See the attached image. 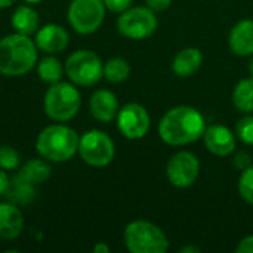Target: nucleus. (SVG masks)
<instances>
[{
  "label": "nucleus",
  "mask_w": 253,
  "mask_h": 253,
  "mask_svg": "<svg viewBox=\"0 0 253 253\" xmlns=\"http://www.w3.org/2000/svg\"><path fill=\"white\" fill-rule=\"evenodd\" d=\"M206 130L203 114L190 105H178L170 108L159 123V135L162 141L172 147L188 145L200 138Z\"/></svg>",
  "instance_id": "1"
},
{
  "label": "nucleus",
  "mask_w": 253,
  "mask_h": 253,
  "mask_svg": "<svg viewBox=\"0 0 253 253\" xmlns=\"http://www.w3.org/2000/svg\"><path fill=\"white\" fill-rule=\"evenodd\" d=\"M37 46L30 36L13 33L0 40V74L18 77L37 65Z\"/></svg>",
  "instance_id": "2"
},
{
  "label": "nucleus",
  "mask_w": 253,
  "mask_h": 253,
  "mask_svg": "<svg viewBox=\"0 0 253 253\" xmlns=\"http://www.w3.org/2000/svg\"><path fill=\"white\" fill-rule=\"evenodd\" d=\"M79 133L62 123L46 126L37 136L36 150L40 157L52 163H64L79 153Z\"/></svg>",
  "instance_id": "3"
},
{
  "label": "nucleus",
  "mask_w": 253,
  "mask_h": 253,
  "mask_svg": "<svg viewBox=\"0 0 253 253\" xmlns=\"http://www.w3.org/2000/svg\"><path fill=\"white\" fill-rule=\"evenodd\" d=\"M80 105L82 95L71 82H56L50 84L43 98V110L46 116L56 123H65L76 117Z\"/></svg>",
  "instance_id": "4"
},
{
  "label": "nucleus",
  "mask_w": 253,
  "mask_h": 253,
  "mask_svg": "<svg viewBox=\"0 0 253 253\" xmlns=\"http://www.w3.org/2000/svg\"><path fill=\"white\" fill-rule=\"evenodd\" d=\"M123 240L132 253H165L169 249V239L163 230L144 219L129 222L123 231Z\"/></svg>",
  "instance_id": "5"
},
{
  "label": "nucleus",
  "mask_w": 253,
  "mask_h": 253,
  "mask_svg": "<svg viewBox=\"0 0 253 253\" xmlns=\"http://www.w3.org/2000/svg\"><path fill=\"white\" fill-rule=\"evenodd\" d=\"M65 74L76 86H93L104 77V62L101 58L87 49L73 52L65 61Z\"/></svg>",
  "instance_id": "6"
},
{
  "label": "nucleus",
  "mask_w": 253,
  "mask_h": 253,
  "mask_svg": "<svg viewBox=\"0 0 253 253\" xmlns=\"http://www.w3.org/2000/svg\"><path fill=\"white\" fill-rule=\"evenodd\" d=\"M79 156L89 166L105 168L113 162L116 156L114 141L102 130H87L80 136Z\"/></svg>",
  "instance_id": "7"
},
{
  "label": "nucleus",
  "mask_w": 253,
  "mask_h": 253,
  "mask_svg": "<svg viewBox=\"0 0 253 253\" xmlns=\"http://www.w3.org/2000/svg\"><path fill=\"white\" fill-rule=\"evenodd\" d=\"M159 27V19L156 12L147 6L129 7L120 13L117 19L119 33L130 40H142L151 37Z\"/></svg>",
  "instance_id": "8"
},
{
  "label": "nucleus",
  "mask_w": 253,
  "mask_h": 253,
  "mask_svg": "<svg viewBox=\"0 0 253 253\" xmlns=\"http://www.w3.org/2000/svg\"><path fill=\"white\" fill-rule=\"evenodd\" d=\"M71 28L87 36L99 30L105 18V4L102 0H73L67 12Z\"/></svg>",
  "instance_id": "9"
},
{
  "label": "nucleus",
  "mask_w": 253,
  "mask_h": 253,
  "mask_svg": "<svg viewBox=\"0 0 253 253\" xmlns=\"http://www.w3.org/2000/svg\"><path fill=\"white\" fill-rule=\"evenodd\" d=\"M117 129L130 141L142 139L151 126V119L147 108L138 102H129L123 105L117 113Z\"/></svg>",
  "instance_id": "10"
},
{
  "label": "nucleus",
  "mask_w": 253,
  "mask_h": 253,
  "mask_svg": "<svg viewBox=\"0 0 253 253\" xmlns=\"http://www.w3.org/2000/svg\"><path fill=\"white\" fill-rule=\"evenodd\" d=\"M200 175V162L190 151H179L170 157L166 166L168 181L176 188L191 187Z\"/></svg>",
  "instance_id": "11"
},
{
  "label": "nucleus",
  "mask_w": 253,
  "mask_h": 253,
  "mask_svg": "<svg viewBox=\"0 0 253 253\" xmlns=\"http://www.w3.org/2000/svg\"><path fill=\"white\" fill-rule=\"evenodd\" d=\"M34 36V43L37 49L47 55L64 52L70 43L68 31L58 24H46L40 27Z\"/></svg>",
  "instance_id": "12"
},
{
  "label": "nucleus",
  "mask_w": 253,
  "mask_h": 253,
  "mask_svg": "<svg viewBox=\"0 0 253 253\" xmlns=\"http://www.w3.org/2000/svg\"><path fill=\"white\" fill-rule=\"evenodd\" d=\"M206 148L218 157H227L236 150V135L224 125H211L203 133Z\"/></svg>",
  "instance_id": "13"
},
{
  "label": "nucleus",
  "mask_w": 253,
  "mask_h": 253,
  "mask_svg": "<svg viewBox=\"0 0 253 253\" xmlns=\"http://www.w3.org/2000/svg\"><path fill=\"white\" fill-rule=\"evenodd\" d=\"M120 107L117 96L107 89H98L89 99V111L92 117L101 123H110L117 117Z\"/></svg>",
  "instance_id": "14"
},
{
  "label": "nucleus",
  "mask_w": 253,
  "mask_h": 253,
  "mask_svg": "<svg viewBox=\"0 0 253 253\" xmlns=\"http://www.w3.org/2000/svg\"><path fill=\"white\" fill-rule=\"evenodd\" d=\"M228 44L234 55L252 56L253 19H242L231 28L230 36H228Z\"/></svg>",
  "instance_id": "15"
},
{
  "label": "nucleus",
  "mask_w": 253,
  "mask_h": 253,
  "mask_svg": "<svg viewBox=\"0 0 253 253\" xmlns=\"http://www.w3.org/2000/svg\"><path fill=\"white\" fill-rule=\"evenodd\" d=\"M24 230V216L15 203H0V239L15 240Z\"/></svg>",
  "instance_id": "16"
},
{
  "label": "nucleus",
  "mask_w": 253,
  "mask_h": 253,
  "mask_svg": "<svg viewBox=\"0 0 253 253\" xmlns=\"http://www.w3.org/2000/svg\"><path fill=\"white\" fill-rule=\"evenodd\" d=\"M203 53L197 47H185L176 53L172 62V71L182 79L194 76L202 64H203Z\"/></svg>",
  "instance_id": "17"
},
{
  "label": "nucleus",
  "mask_w": 253,
  "mask_h": 253,
  "mask_svg": "<svg viewBox=\"0 0 253 253\" xmlns=\"http://www.w3.org/2000/svg\"><path fill=\"white\" fill-rule=\"evenodd\" d=\"M10 25L15 30V33L33 36L40 28L39 13L34 7L28 4H19L10 16Z\"/></svg>",
  "instance_id": "18"
},
{
  "label": "nucleus",
  "mask_w": 253,
  "mask_h": 253,
  "mask_svg": "<svg viewBox=\"0 0 253 253\" xmlns=\"http://www.w3.org/2000/svg\"><path fill=\"white\" fill-rule=\"evenodd\" d=\"M50 175H52V168H50L49 162L44 160L43 157L42 159H30L22 166H19V173H18V176L22 181H25L34 187L46 182L50 178Z\"/></svg>",
  "instance_id": "19"
},
{
  "label": "nucleus",
  "mask_w": 253,
  "mask_h": 253,
  "mask_svg": "<svg viewBox=\"0 0 253 253\" xmlns=\"http://www.w3.org/2000/svg\"><path fill=\"white\" fill-rule=\"evenodd\" d=\"M64 73H65L64 65L53 55H47L37 62V76L43 83L53 84L56 82H61Z\"/></svg>",
  "instance_id": "20"
},
{
  "label": "nucleus",
  "mask_w": 253,
  "mask_h": 253,
  "mask_svg": "<svg viewBox=\"0 0 253 253\" xmlns=\"http://www.w3.org/2000/svg\"><path fill=\"white\" fill-rule=\"evenodd\" d=\"M233 104L243 114L253 113V77L240 80L233 90Z\"/></svg>",
  "instance_id": "21"
},
{
  "label": "nucleus",
  "mask_w": 253,
  "mask_h": 253,
  "mask_svg": "<svg viewBox=\"0 0 253 253\" xmlns=\"http://www.w3.org/2000/svg\"><path fill=\"white\" fill-rule=\"evenodd\" d=\"M34 185L22 181L18 175L10 179L9 188L6 191V196L12 200L15 205H28L34 199Z\"/></svg>",
  "instance_id": "22"
},
{
  "label": "nucleus",
  "mask_w": 253,
  "mask_h": 253,
  "mask_svg": "<svg viewBox=\"0 0 253 253\" xmlns=\"http://www.w3.org/2000/svg\"><path fill=\"white\" fill-rule=\"evenodd\" d=\"M130 76V65L123 58H111L104 64V77L111 83H122Z\"/></svg>",
  "instance_id": "23"
},
{
  "label": "nucleus",
  "mask_w": 253,
  "mask_h": 253,
  "mask_svg": "<svg viewBox=\"0 0 253 253\" xmlns=\"http://www.w3.org/2000/svg\"><path fill=\"white\" fill-rule=\"evenodd\" d=\"M21 166V156L19 153L9 145H1L0 147V169L9 172V170H16Z\"/></svg>",
  "instance_id": "24"
},
{
  "label": "nucleus",
  "mask_w": 253,
  "mask_h": 253,
  "mask_svg": "<svg viewBox=\"0 0 253 253\" xmlns=\"http://www.w3.org/2000/svg\"><path fill=\"white\" fill-rule=\"evenodd\" d=\"M239 194L242 199L253 206V166L251 165L248 169L242 170L239 178Z\"/></svg>",
  "instance_id": "25"
},
{
  "label": "nucleus",
  "mask_w": 253,
  "mask_h": 253,
  "mask_svg": "<svg viewBox=\"0 0 253 253\" xmlns=\"http://www.w3.org/2000/svg\"><path fill=\"white\" fill-rule=\"evenodd\" d=\"M236 135L243 144L253 147V114H246L237 122Z\"/></svg>",
  "instance_id": "26"
},
{
  "label": "nucleus",
  "mask_w": 253,
  "mask_h": 253,
  "mask_svg": "<svg viewBox=\"0 0 253 253\" xmlns=\"http://www.w3.org/2000/svg\"><path fill=\"white\" fill-rule=\"evenodd\" d=\"M105 9L113 13H123L132 6V0H102Z\"/></svg>",
  "instance_id": "27"
},
{
  "label": "nucleus",
  "mask_w": 253,
  "mask_h": 253,
  "mask_svg": "<svg viewBox=\"0 0 253 253\" xmlns=\"http://www.w3.org/2000/svg\"><path fill=\"white\" fill-rule=\"evenodd\" d=\"M251 156L246 153V151H240V153H237L236 154V157H234V166L239 169V170H245V169H248L249 166H251Z\"/></svg>",
  "instance_id": "28"
},
{
  "label": "nucleus",
  "mask_w": 253,
  "mask_h": 253,
  "mask_svg": "<svg viewBox=\"0 0 253 253\" xmlns=\"http://www.w3.org/2000/svg\"><path fill=\"white\" fill-rule=\"evenodd\" d=\"M172 1L173 0H145V4L154 12H163L170 7Z\"/></svg>",
  "instance_id": "29"
},
{
  "label": "nucleus",
  "mask_w": 253,
  "mask_h": 253,
  "mask_svg": "<svg viewBox=\"0 0 253 253\" xmlns=\"http://www.w3.org/2000/svg\"><path fill=\"white\" fill-rule=\"evenodd\" d=\"M237 253H253V236H248L242 239L236 248Z\"/></svg>",
  "instance_id": "30"
},
{
  "label": "nucleus",
  "mask_w": 253,
  "mask_h": 253,
  "mask_svg": "<svg viewBox=\"0 0 253 253\" xmlns=\"http://www.w3.org/2000/svg\"><path fill=\"white\" fill-rule=\"evenodd\" d=\"M9 184H10V179L7 176V172L0 169V196L6 194V191L9 188Z\"/></svg>",
  "instance_id": "31"
},
{
  "label": "nucleus",
  "mask_w": 253,
  "mask_h": 253,
  "mask_svg": "<svg viewBox=\"0 0 253 253\" xmlns=\"http://www.w3.org/2000/svg\"><path fill=\"white\" fill-rule=\"evenodd\" d=\"M110 251H111V248L102 242H99L93 246V253H110Z\"/></svg>",
  "instance_id": "32"
},
{
  "label": "nucleus",
  "mask_w": 253,
  "mask_h": 253,
  "mask_svg": "<svg viewBox=\"0 0 253 253\" xmlns=\"http://www.w3.org/2000/svg\"><path fill=\"white\" fill-rule=\"evenodd\" d=\"M181 253H200V249L196 248V246H185V248H181Z\"/></svg>",
  "instance_id": "33"
},
{
  "label": "nucleus",
  "mask_w": 253,
  "mask_h": 253,
  "mask_svg": "<svg viewBox=\"0 0 253 253\" xmlns=\"http://www.w3.org/2000/svg\"><path fill=\"white\" fill-rule=\"evenodd\" d=\"M16 0H0V9H6V7H10Z\"/></svg>",
  "instance_id": "34"
},
{
  "label": "nucleus",
  "mask_w": 253,
  "mask_h": 253,
  "mask_svg": "<svg viewBox=\"0 0 253 253\" xmlns=\"http://www.w3.org/2000/svg\"><path fill=\"white\" fill-rule=\"evenodd\" d=\"M249 73H251V77H253V55L251 62H249Z\"/></svg>",
  "instance_id": "35"
},
{
  "label": "nucleus",
  "mask_w": 253,
  "mask_h": 253,
  "mask_svg": "<svg viewBox=\"0 0 253 253\" xmlns=\"http://www.w3.org/2000/svg\"><path fill=\"white\" fill-rule=\"evenodd\" d=\"M22 1H25L28 4H36V3H40L42 0H22Z\"/></svg>",
  "instance_id": "36"
}]
</instances>
